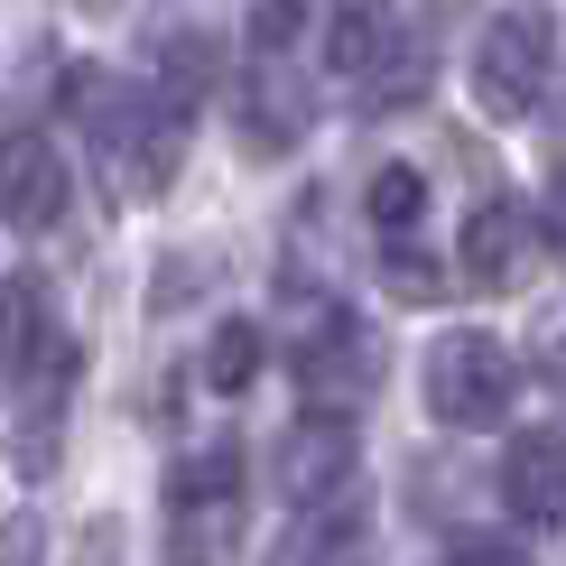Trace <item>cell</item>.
Masks as SVG:
<instances>
[{"mask_svg": "<svg viewBox=\"0 0 566 566\" xmlns=\"http://www.w3.org/2000/svg\"><path fill=\"white\" fill-rule=\"evenodd\" d=\"M75 112H84L93 149H103V168L122 177L130 196H158V186L177 177V158H186V122H196V112H177L168 93L122 84V75H75Z\"/></svg>", "mask_w": 566, "mask_h": 566, "instance_id": "cell-1", "label": "cell"}, {"mask_svg": "<svg viewBox=\"0 0 566 566\" xmlns=\"http://www.w3.org/2000/svg\"><path fill=\"white\" fill-rule=\"evenodd\" d=\"M557 75V10L548 0H502L474 38V103L492 122H530Z\"/></svg>", "mask_w": 566, "mask_h": 566, "instance_id": "cell-2", "label": "cell"}, {"mask_svg": "<svg viewBox=\"0 0 566 566\" xmlns=\"http://www.w3.org/2000/svg\"><path fill=\"white\" fill-rule=\"evenodd\" d=\"M289 371H297V399L316 418H353L371 390H381V335H371L353 306H316V325L297 335Z\"/></svg>", "mask_w": 566, "mask_h": 566, "instance_id": "cell-3", "label": "cell"}, {"mask_svg": "<svg viewBox=\"0 0 566 566\" xmlns=\"http://www.w3.org/2000/svg\"><path fill=\"white\" fill-rule=\"evenodd\" d=\"M428 409L437 428H502L511 409H521V363H511L502 335H437L428 353Z\"/></svg>", "mask_w": 566, "mask_h": 566, "instance_id": "cell-4", "label": "cell"}, {"mask_svg": "<svg viewBox=\"0 0 566 566\" xmlns=\"http://www.w3.org/2000/svg\"><path fill=\"white\" fill-rule=\"evenodd\" d=\"M65 196H75V177H65V149L46 130H10L0 139V214L19 232H46L65 214Z\"/></svg>", "mask_w": 566, "mask_h": 566, "instance_id": "cell-5", "label": "cell"}, {"mask_svg": "<svg viewBox=\"0 0 566 566\" xmlns=\"http://www.w3.org/2000/svg\"><path fill=\"white\" fill-rule=\"evenodd\" d=\"M530 261H538V214L492 186L474 205V223H464V279H474V289H521Z\"/></svg>", "mask_w": 566, "mask_h": 566, "instance_id": "cell-6", "label": "cell"}, {"mask_svg": "<svg viewBox=\"0 0 566 566\" xmlns=\"http://www.w3.org/2000/svg\"><path fill=\"white\" fill-rule=\"evenodd\" d=\"M270 483L289 492L297 511L344 502V483H353V428H344V418H306L297 437L270 446Z\"/></svg>", "mask_w": 566, "mask_h": 566, "instance_id": "cell-7", "label": "cell"}, {"mask_svg": "<svg viewBox=\"0 0 566 566\" xmlns=\"http://www.w3.org/2000/svg\"><path fill=\"white\" fill-rule=\"evenodd\" d=\"M502 502H511V521H530V530L566 521V437L557 428H521L502 446Z\"/></svg>", "mask_w": 566, "mask_h": 566, "instance_id": "cell-8", "label": "cell"}, {"mask_svg": "<svg viewBox=\"0 0 566 566\" xmlns=\"http://www.w3.org/2000/svg\"><path fill=\"white\" fill-rule=\"evenodd\" d=\"M399 56V10L390 0H325V65L353 84H371Z\"/></svg>", "mask_w": 566, "mask_h": 566, "instance_id": "cell-9", "label": "cell"}, {"mask_svg": "<svg viewBox=\"0 0 566 566\" xmlns=\"http://www.w3.org/2000/svg\"><path fill=\"white\" fill-rule=\"evenodd\" d=\"M306 122H316V112H306V84L279 56H261V75H251V93H242V139L261 158H279V149H297V139H306Z\"/></svg>", "mask_w": 566, "mask_h": 566, "instance_id": "cell-10", "label": "cell"}, {"mask_svg": "<svg viewBox=\"0 0 566 566\" xmlns=\"http://www.w3.org/2000/svg\"><path fill=\"white\" fill-rule=\"evenodd\" d=\"M186 511H242V446H196L168 464V521Z\"/></svg>", "mask_w": 566, "mask_h": 566, "instance_id": "cell-11", "label": "cell"}, {"mask_svg": "<svg viewBox=\"0 0 566 566\" xmlns=\"http://www.w3.org/2000/svg\"><path fill=\"white\" fill-rule=\"evenodd\" d=\"M363 521H371L363 492H344V502H316L289 538H279V566H344L353 548H363Z\"/></svg>", "mask_w": 566, "mask_h": 566, "instance_id": "cell-12", "label": "cell"}, {"mask_svg": "<svg viewBox=\"0 0 566 566\" xmlns=\"http://www.w3.org/2000/svg\"><path fill=\"white\" fill-rule=\"evenodd\" d=\"M363 214H371L381 242H418V223H428V177L418 168H381L371 196H363Z\"/></svg>", "mask_w": 566, "mask_h": 566, "instance_id": "cell-13", "label": "cell"}, {"mask_svg": "<svg viewBox=\"0 0 566 566\" xmlns=\"http://www.w3.org/2000/svg\"><path fill=\"white\" fill-rule=\"evenodd\" d=\"M261 363H270V335H261V325H251V316H232V325H214V344H205V381H214L223 399L261 381Z\"/></svg>", "mask_w": 566, "mask_h": 566, "instance_id": "cell-14", "label": "cell"}, {"mask_svg": "<svg viewBox=\"0 0 566 566\" xmlns=\"http://www.w3.org/2000/svg\"><path fill=\"white\" fill-rule=\"evenodd\" d=\"M205 84H214V46H205L196 29L168 38V84H158V93H168L177 112H196V93H205Z\"/></svg>", "mask_w": 566, "mask_h": 566, "instance_id": "cell-15", "label": "cell"}, {"mask_svg": "<svg viewBox=\"0 0 566 566\" xmlns=\"http://www.w3.org/2000/svg\"><path fill=\"white\" fill-rule=\"evenodd\" d=\"M363 93H371V112L418 103V93H428V46H409V38H399V56H390V65H381V75H371Z\"/></svg>", "mask_w": 566, "mask_h": 566, "instance_id": "cell-16", "label": "cell"}, {"mask_svg": "<svg viewBox=\"0 0 566 566\" xmlns=\"http://www.w3.org/2000/svg\"><path fill=\"white\" fill-rule=\"evenodd\" d=\"M297 19H306V0H261V10H251V46H261V56H289Z\"/></svg>", "mask_w": 566, "mask_h": 566, "instance_id": "cell-17", "label": "cell"}, {"mask_svg": "<svg viewBox=\"0 0 566 566\" xmlns=\"http://www.w3.org/2000/svg\"><path fill=\"white\" fill-rule=\"evenodd\" d=\"M0 566H46V530H38V511H10V521H0Z\"/></svg>", "mask_w": 566, "mask_h": 566, "instance_id": "cell-18", "label": "cell"}, {"mask_svg": "<svg viewBox=\"0 0 566 566\" xmlns=\"http://www.w3.org/2000/svg\"><path fill=\"white\" fill-rule=\"evenodd\" d=\"M381 279H390L399 297H437V270H428V251H418V242H390V270Z\"/></svg>", "mask_w": 566, "mask_h": 566, "instance_id": "cell-19", "label": "cell"}, {"mask_svg": "<svg viewBox=\"0 0 566 566\" xmlns=\"http://www.w3.org/2000/svg\"><path fill=\"white\" fill-rule=\"evenodd\" d=\"M446 566H530V548H511V538H455Z\"/></svg>", "mask_w": 566, "mask_h": 566, "instance_id": "cell-20", "label": "cell"}, {"mask_svg": "<svg viewBox=\"0 0 566 566\" xmlns=\"http://www.w3.org/2000/svg\"><path fill=\"white\" fill-rule=\"evenodd\" d=\"M538 381H548L557 409H566V325H548V335H538Z\"/></svg>", "mask_w": 566, "mask_h": 566, "instance_id": "cell-21", "label": "cell"}, {"mask_svg": "<svg viewBox=\"0 0 566 566\" xmlns=\"http://www.w3.org/2000/svg\"><path fill=\"white\" fill-rule=\"evenodd\" d=\"M538 232L557 242V261H566V168L548 177V205H538Z\"/></svg>", "mask_w": 566, "mask_h": 566, "instance_id": "cell-22", "label": "cell"}, {"mask_svg": "<svg viewBox=\"0 0 566 566\" xmlns=\"http://www.w3.org/2000/svg\"><path fill=\"white\" fill-rule=\"evenodd\" d=\"M84 566H122V521H93L84 530Z\"/></svg>", "mask_w": 566, "mask_h": 566, "instance_id": "cell-23", "label": "cell"}]
</instances>
